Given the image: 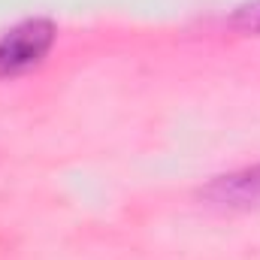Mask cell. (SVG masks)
Here are the masks:
<instances>
[{
    "label": "cell",
    "mask_w": 260,
    "mask_h": 260,
    "mask_svg": "<svg viewBox=\"0 0 260 260\" xmlns=\"http://www.w3.org/2000/svg\"><path fill=\"white\" fill-rule=\"evenodd\" d=\"M230 24L236 30H242V34H257L260 37V0L236 6V12L230 15Z\"/></svg>",
    "instance_id": "obj_3"
},
{
    "label": "cell",
    "mask_w": 260,
    "mask_h": 260,
    "mask_svg": "<svg viewBox=\"0 0 260 260\" xmlns=\"http://www.w3.org/2000/svg\"><path fill=\"white\" fill-rule=\"evenodd\" d=\"M203 194H206V200L221 203V206H248V203H257L260 200V167L233 173V176H221Z\"/></svg>",
    "instance_id": "obj_2"
},
{
    "label": "cell",
    "mask_w": 260,
    "mask_h": 260,
    "mask_svg": "<svg viewBox=\"0 0 260 260\" xmlns=\"http://www.w3.org/2000/svg\"><path fill=\"white\" fill-rule=\"evenodd\" d=\"M55 46V24L49 18H27L0 37V76H21L40 64Z\"/></svg>",
    "instance_id": "obj_1"
}]
</instances>
